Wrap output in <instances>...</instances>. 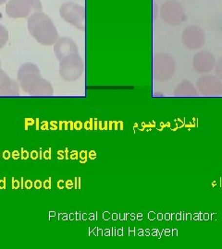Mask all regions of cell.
Masks as SVG:
<instances>
[{
  "instance_id": "obj_1",
  "label": "cell",
  "mask_w": 222,
  "mask_h": 249,
  "mask_svg": "<svg viewBox=\"0 0 222 249\" xmlns=\"http://www.w3.org/2000/svg\"><path fill=\"white\" fill-rule=\"evenodd\" d=\"M18 82L22 89L33 96H51L53 87L48 80L42 78L38 67L33 63H25L20 67Z\"/></svg>"
},
{
  "instance_id": "obj_2",
  "label": "cell",
  "mask_w": 222,
  "mask_h": 249,
  "mask_svg": "<svg viewBox=\"0 0 222 249\" xmlns=\"http://www.w3.org/2000/svg\"><path fill=\"white\" fill-rule=\"evenodd\" d=\"M28 30L41 45H55L60 38L52 19L43 11L36 12L28 18Z\"/></svg>"
},
{
  "instance_id": "obj_3",
  "label": "cell",
  "mask_w": 222,
  "mask_h": 249,
  "mask_svg": "<svg viewBox=\"0 0 222 249\" xmlns=\"http://www.w3.org/2000/svg\"><path fill=\"white\" fill-rule=\"evenodd\" d=\"M40 11H43L40 0H9L6 5V13L9 18H29Z\"/></svg>"
},
{
  "instance_id": "obj_4",
  "label": "cell",
  "mask_w": 222,
  "mask_h": 249,
  "mask_svg": "<svg viewBox=\"0 0 222 249\" xmlns=\"http://www.w3.org/2000/svg\"><path fill=\"white\" fill-rule=\"evenodd\" d=\"M84 71V64L79 53H72L60 61V74L66 81L78 80Z\"/></svg>"
},
{
  "instance_id": "obj_5",
  "label": "cell",
  "mask_w": 222,
  "mask_h": 249,
  "mask_svg": "<svg viewBox=\"0 0 222 249\" xmlns=\"http://www.w3.org/2000/svg\"><path fill=\"white\" fill-rule=\"evenodd\" d=\"M61 17L68 23L76 27L78 30H85V9L74 2L64 3L60 9Z\"/></svg>"
},
{
  "instance_id": "obj_6",
  "label": "cell",
  "mask_w": 222,
  "mask_h": 249,
  "mask_svg": "<svg viewBox=\"0 0 222 249\" xmlns=\"http://www.w3.org/2000/svg\"><path fill=\"white\" fill-rule=\"evenodd\" d=\"M160 15L161 19L170 26L182 24L185 18L184 9L175 0L165 1L160 7Z\"/></svg>"
},
{
  "instance_id": "obj_7",
  "label": "cell",
  "mask_w": 222,
  "mask_h": 249,
  "mask_svg": "<svg viewBox=\"0 0 222 249\" xmlns=\"http://www.w3.org/2000/svg\"><path fill=\"white\" fill-rule=\"evenodd\" d=\"M175 71V62L167 53H159L155 56V77L160 81L169 80Z\"/></svg>"
},
{
  "instance_id": "obj_8",
  "label": "cell",
  "mask_w": 222,
  "mask_h": 249,
  "mask_svg": "<svg viewBox=\"0 0 222 249\" xmlns=\"http://www.w3.org/2000/svg\"><path fill=\"white\" fill-rule=\"evenodd\" d=\"M182 41L183 45L191 50L199 49L204 46L205 42L204 31L196 25L189 26L183 31Z\"/></svg>"
},
{
  "instance_id": "obj_9",
  "label": "cell",
  "mask_w": 222,
  "mask_h": 249,
  "mask_svg": "<svg viewBox=\"0 0 222 249\" xmlns=\"http://www.w3.org/2000/svg\"><path fill=\"white\" fill-rule=\"evenodd\" d=\"M197 89L205 96H219L222 94V82L218 77L206 75L197 80Z\"/></svg>"
},
{
  "instance_id": "obj_10",
  "label": "cell",
  "mask_w": 222,
  "mask_h": 249,
  "mask_svg": "<svg viewBox=\"0 0 222 249\" xmlns=\"http://www.w3.org/2000/svg\"><path fill=\"white\" fill-rule=\"evenodd\" d=\"M54 52L59 61H61L63 58L71 55L72 53H78V47L76 43L68 37L59 38L54 45Z\"/></svg>"
},
{
  "instance_id": "obj_11",
  "label": "cell",
  "mask_w": 222,
  "mask_h": 249,
  "mask_svg": "<svg viewBox=\"0 0 222 249\" xmlns=\"http://www.w3.org/2000/svg\"><path fill=\"white\" fill-rule=\"evenodd\" d=\"M215 63L213 54L206 51L196 53L193 60L195 70L201 74L211 71L215 67Z\"/></svg>"
},
{
  "instance_id": "obj_12",
  "label": "cell",
  "mask_w": 222,
  "mask_h": 249,
  "mask_svg": "<svg viewBox=\"0 0 222 249\" xmlns=\"http://www.w3.org/2000/svg\"><path fill=\"white\" fill-rule=\"evenodd\" d=\"M20 85L0 69V96H19Z\"/></svg>"
},
{
  "instance_id": "obj_13",
  "label": "cell",
  "mask_w": 222,
  "mask_h": 249,
  "mask_svg": "<svg viewBox=\"0 0 222 249\" xmlns=\"http://www.w3.org/2000/svg\"><path fill=\"white\" fill-rule=\"evenodd\" d=\"M196 89L194 86L187 80L182 82L176 89H175V95H196Z\"/></svg>"
},
{
  "instance_id": "obj_14",
  "label": "cell",
  "mask_w": 222,
  "mask_h": 249,
  "mask_svg": "<svg viewBox=\"0 0 222 249\" xmlns=\"http://www.w3.org/2000/svg\"><path fill=\"white\" fill-rule=\"evenodd\" d=\"M9 40V32L6 27L0 24V49H2Z\"/></svg>"
},
{
  "instance_id": "obj_15",
  "label": "cell",
  "mask_w": 222,
  "mask_h": 249,
  "mask_svg": "<svg viewBox=\"0 0 222 249\" xmlns=\"http://www.w3.org/2000/svg\"><path fill=\"white\" fill-rule=\"evenodd\" d=\"M216 67V74H217V77L222 80V57L218 61L217 65L215 66Z\"/></svg>"
},
{
  "instance_id": "obj_16",
  "label": "cell",
  "mask_w": 222,
  "mask_h": 249,
  "mask_svg": "<svg viewBox=\"0 0 222 249\" xmlns=\"http://www.w3.org/2000/svg\"><path fill=\"white\" fill-rule=\"evenodd\" d=\"M20 187V184H19L18 181L17 180H14V178L12 179V188L13 189H17Z\"/></svg>"
},
{
  "instance_id": "obj_17",
  "label": "cell",
  "mask_w": 222,
  "mask_h": 249,
  "mask_svg": "<svg viewBox=\"0 0 222 249\" xmlns=\"http://www.w3.org/2000/svg\"><path fill=\"white\" fill-rule=\"evenodd\" d=\"M44 188H46V189H49V188L51 187V179H49V180H47V181H44Z\"/></svg>"
},
{
  "instance_id": "obj_18",
  "label": "cell",
  "mask_w": 222,
  "mask_h": 249,
  "mask_svg": "<svg viewBox=\"0 0 222 249\" xmlns=\"http://www.w3.org/2000/svg\"><path fill=\"white\" fill-rule=\"evenodd\" d=\"M34 186L36 187V189H39L42 187V183L40 180H36V182L34 183Z\"/></svg>"
},
{
  "instance_id": "obj_19",
  "label": "cell",
  "mask_w": 222,
  "mask_h": 249,
  "mask_svg": "<svg viewBox=\"0 0 222 249\" xmlns=\"http://www.w3.org/2000/svg\"><path fill=\"white\" fill-rule=\"evenodd\" d=\"M21 154H22V155H21V157H22V159H27V158H28V157H29V153H28V152H27V151H24V150H23V149H22V150H21Z\"/></svg>"
},
{
  "instance_id": "obj_20",
  "label": "cell",
  "mask_w": 222,
  "mask_h": 249,
  "mask_svg": "<svg viewBox=\"0 0 222 249\" xmlns=\"http://www.w3.org/2000/svg\"><path fill=\"white\" fill-rule=\"evenodd\" d=\"M33 185L34 184L30 180H27L26 182H25V187H26L27 189H30L31 187H33Z\"/></svg>"
},
{
  "instance_id": "obj_21",
  "label": "cell",
  "mask_w": 222,
  "mask_h": 249,
  "mask_svg": "<svg viewBox=\"0 0 222 249\" xmlns=\"http://www.w3.org/2000/svg\"><path fill=\"white\" fill-rule=\"evenodd\" d=\"M148 219L151 220V221H153L154 219H156V214H155V213H153V212L149 213V214H148Z\"/></svg>"
},
{
  "instance_id": "obj_22",
  "label": "cell",
  "mask_w": 222,
  "mask_h": 249,
  "mask_svg": "<svg viewBox=\"0 0 222 249\" xmlns=\"http://www.w3.org/2000/svg\"><path fill=\"white\" fill-rule=\"evenodd\" d=\"M19 152L17 151H13L12 152V157H13V159H15V160H17L19 158Z\"/></svg>"
},
{
  "instance_id": "obj_23",
  "label": "cell",
  "mask_w": 222,
  "mask_h": 249,
  "mask_svg": "<svg viewBox=\"0 0 222 249\" xmlns=\"http://www.w3.org/2000/svg\"><path fill=\"white\" fill-rule=\"evenodd\" d=\"M64 184H65V183H64V181H62V180L59 181V182H58V187L61 188V189H62L63 187H65Z\"/></svg>"
},
{
  "instance_id": "obj_24",
  "label": "cell",
  "mask_w": 222,
  "mask_h": 249,
  "mask_svg": "<svg viewBox=\"0 0 222 249\" xmlns=\"http://www.w3.org/2000/svg\"><path fill=\"white\" fill-rule=\"evenodd\" d=\"M31 157H32L34 160H36V158L38 157V153H37V151H33V152H32V154H31Z\"/></svg>"
},
{
  "instance_id": "obj_25",
  "label": "cell",
  "mask_w": 222,
  "mask_h": 249,
  "mask_svg": "<svg viewBox=\"0 0 222 249\" xmlns=\"http://www.w3.org/2000/svg\"><path fill=\"white\" fill-rule=\"evenodd\" d=\"M66 187H68V188H71V187H73V183H72V181H71V180L67 181V183H66Z\"/></svg>"
},
{
  "instance_id": "obj_26",
  "label": "cell",
  "mask_w": 222,
  "mask_h": 249,
  "mask_svg": "<svg viewBox=\"0 0 222 249\" xmlns=\"http://www.w3.org/2000/svg\"><path fill=\"white\" fill-rule=\"evenodd\" d=\"M103 218L107 221L109 218H110V214L108 213H105L103 214Z\"/></svg>"
},
{
  "instance_id": "obj_27",
  "label": "cell",
  "mask_w": 222,
  "mask_h": 249,
  "mask_svg": "<svg viewBox=\"0 0 222 249\" xmlns=\"http://www.w3.org/2000/svg\"><path fill=\"white\" fill-rule=\"evenodd\" d=\"M80 157L81 159L82 158V159H84V160H85V158H86V152H85V151H82V152H81Z\"/></svg>"
},
{
  "instance_id": "obj_28",
  "label": "cell",
  "mask_w": 222,
  "mask_h": 249,
  "mask_svg": "<svg viewBox=\"0 0 222 249\" xmlns=\"http://www.w3.org/2000/svg\"><path fill=\"white\" fill-rule=\"evenodd\" d=\"M171 218H172V215H171V214L166 213V215H165V220H166V221L171 220Z\"/></svg>"
},
{
  "instance_id": "obj_29",
  "label": "cell",
  "mask_w": 222,
  "mask_h": 249,
  "mask_svg": "<svg viewBox=\"0 0 222 249\" xmlns=\"http://www.w3.org/2000/svg\"><path fill=\"white\" fill-rule=\"evenodd\" d=\"M176 219H177L178 221L182 220V213L176 214Z\"/></svg>"
},
{
  "instance_id": "obj_30",
  "label": "cell",
  "mask_w": 222,
  "mask_h": 249,
  "mask_svg": "<svg viewBox=\"0 0 222 249\" xmlns=\"http://www.w3.org/2000/svg\"><path fill=\"white\" fill-rule=\"evenodd\" d=\"M163 219V214L162 213H159L158 214V220H160V221H161Z\"/></svg>"
},
{
  "instance_id": "obj_31",
  "label": "cell",
  "mask_w": 222,
  "mask_h": 249,
  "mask_svg": "<svg viewBox=\"0 0 222 249\" xmlns=\"http://www.w3.org/2000/svg\"><path fill=\"white\" fill-rule=\"evenodd\" d=\"M172 235H173V236H177L178 231L176 230V229H174V230L172 231Z\"/></svg>"
},
{
  "instance_id": "obj_32",
  "label": "cell",
  "mask_w": 222,
  "mask_h": 249,
  "mask_svg": "<svg viewBox=\"0 0 222 249\" xmlns=\"http://www.w3.org/2000/svg\"><path fill=\"white\" fill-rule=\"evenodd\" d=\"M199 220H204V213L199 214Z\"/></svg>"
},
{
  "instance_id": "obj_33",
  "label": "cell",
  "mask_w": 222,
  "mask_h": 249,
  "mask_svg": "<svg viewBox=\"0 0 222 249\" xmlns=\"http://www.w3.org/2000/svg\"><path fill=\"white\" fill-rule=\"evenodd\" d=\"M192 219H194V220H199V215H198V214H196Z\"/></svg>"
},
{
  "instance_id": "obj_34",
  "label": "cell",
  "mask_w": 222,
  "mask_h": 249,
  "mask_svg": "<svg viewBox=\"0 0 222 249\" xmlns=\"http://www.w3.org/2000/svg\"><path fill=\"white\" fill-rule=\"evenodd\" d=\"M209 219V214H204V220H208Z\"/></svg>"
},
{
  "instance_id": "obj_35",
  "label": "cell",
  "mask_w": 222,
  "mask_h": 249,
  "mask_svg": "<svg viewBox=\"0 0 222 249\" xmlns=\"http://www.w3.org/2000/svg\"><path fill=\"white\" fill-rule=\"evenodd\" d=\"M9 0H0V5H3L5 3H7Z\"/></svg>"
},
{
  "instance_id": "obj_36",
  "label": "cell",
  "mask_w": 222,
  "mask_h": 249,
  "mask_svg": "<svg viewBox=\"0 0 222 249\" xmlns=\"http://www.w3.org/2000/svg\"><path fill=\"white\" fill-rule=\"evenodd\" d=\"M130 235H131V236H133V235H134V230L133 231V229H132V228L130 229Z\"/></svg>"
},
{
  "instance_id": "obj_37",
  "label": "cell",
  "mask_w": 222,
  "mask_h": 249,
  "mask_svg": "<svg viewBox=\"0 0 222 249\" xmlns=\"http://www.w3.org/2000/svg\"><path fill=\"white\" fill-rule=\"evenodd\" d=\"M137 219H138V220H142V213L138 214V216H137Z\"/></svg>"
},
{
  "instance_id": "obj_38",
  "label": "cell",
  "mask_w": 222,
  "mask_h": 249,
  "mask_svg": "<svg viewBox=\"0 0 222 249\" xmlns=\"http://www.w3.org/2000/svg\"><path fill=\"white\" fill-rule=\"evenodd\" d=\"M112 219H113V220H117V219H118V214H113V216H112Z\"/></svg>"
},
{
  "instance_id": "obj_39",
  "label": "cell",
  "mask_w": 222,
  "mask_h": 249,
  "mask_svg": "<svg viewBox=\"0 0 222 249\" xmlns=\"http://www.w3.org/2000/svg\"><path fill=\"white\" fill-rule=\"evenodd\" d=\"M149 234H150L149 230H146V231H144V235H149Z\"/></svg>"
},
{
  "instance_id": "obj_40",
  "label": "cell",
  "mask_w": 222,
  "mask_h": 249,
  "mask_svg": "<svg viewBox=\"0 0 222 249\" xmlns=\"http://www.w3.org/2000/svg\"><path fill=\"white\" fill-rule=\"evenodd\" d=\"M138 234L141 236V235H143V231L142 230H140V231H138Z\"/></svg>"
},
{
  "instance_id": "obj_41",
  "label": "cell",
  "mask_w": 222,
  "mask_h": 249,
  "mask_svg": "<svg viewBox=\"0 0 222 249\" xmlns=\"http://www.w3.org/2000/svg\"><path fill=\"white\" fill-rule=\"evenodd\" d=\"M118 234H120V235H122V230H121V229H120V230L118 231Z\"/></svg>"
},
{
  "instance_id": "obj_42",
  "label": "cell",
  "mask_w": 222,
  "mask_h": 249,
  "mask_svg": "<svg viewBox=\"0 0 222 249\" xmlns=\"http://www.w3.org/2000/svg\"><path fill=\"white\" fill-rule=\"evenodd\" d=\"M165 232H166V234H167V235H169V233H170V231H169V229H167V230L165 231Z\"/></svg>"
},
{
  "instance_id": "obj_43",
  "label": "cell",
  "mask_w": 222,
  "mask_h": 249,
  "mask_svg": "<svg viewBox=\"0 0 222 249\" xmlns=\"http://www.w3.org/2000/svg\"><path fill=\"white\" fill-rule=\"evenodd\" d=\"M131 218H132V220H134L135 219V216L133 215V214H132V216H131Z\"/></svg>"
},
{
  "instance_id": "obj_44",
  "label": "cell",
  "mask_w": 222,
  "mask_h": 249,
  "mask_svg": "<svg viewBox=\"0 0 222 249\" xmlns=\"http://www.w3.org/2000/svg\"><path fill=\"white\" fill-rule=\"evenodd\" d=\"M0 67H1V60H0Z\"/></svg>"
}]
</instances>
